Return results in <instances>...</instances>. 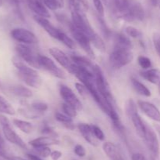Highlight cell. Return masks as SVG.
Listing matches in <instances>:
<instances>
[{
  "label": "cell",
  "instance_id": "21",
  "mask_svg": "<svg viewBox=\"0 0 160 160\" xmlns=\"http://www.w3.org/2000/svg\"><path fill=\"white\" fill-rule=\"evenodd\" d=\"M102 148L106 155L111 160H121L122 157L117 146L112 142H105L102 145Z\"/></svg>",
  "mask_w": 160,
  "mask_h": 160
},
{
  "label": "cell",
  "instance_id": "12",
  "mask_svg": "<svg viewBox=\"0 0 160 160\" xmlns=\"http://www.w3.org/2000/svg\"><path fill=\"white\" fill-rule=\"evenodd\" d=\"M2 132L3 134H4L5 138L8 141H9L12 144H16L18 147H21V148L27 149V144H25L24 141L22 140V138L14 131L13 129L11 127L10 123L6 124V125H2Z\"/></svg>",
  "mask_w": 160,
  "mask_h": 160
},
{
  "label": "cell",
  "instance_id": "38",
  "mask_svg": "<svg viewBox=\"0 0 160 160\" xmlns=\"http://www.w3.org/2000/svg\"><path fill=\"white\" fill-rule=\"evenodd\" d=\"M92 129H93V132L95 137H96L98 141H104L105 134L104 133H103L102 130V129L96 125H92Z\"/></svg>",
  "mask_w": 160,
  "mask_h": 160
},
{
  "label": "cell",
  "instance_id": "3",
  "mask_svg": "<svg viewBox=\"0 0 160 160\" xmlns=\"http://www.w3.org/2000/svg\"><path fill=\"white\" fill-rule=\"evenodd\" d=\"M16 51L22 61L33 67H39L38 58L40 55L38 54L31 47L26 44H19L16 46Z\"/></svg>",
  "mask_w": 160,
  "mask_h": 160
},
{
  "label": "cell",
  "instance_id": "41",
  "mask_svg": "<svg viewBox=\"0 0 160 160\" xmlns=\"http://www.w3.org/2000/svg\"><path fill=\"white\" fill-rule=\"evenodd\" d=\"M0 156L4 157L6 158H8L6 150V144H5V142L3 141L2 137L1 134H0Z\"/></svg>",
  "mask_w": 160,
  "mask_h": 160
},
{
  "label": "cell",
  "instance_id": "11",
  "mask_svg": "<svg viewBox=\"0 0 160 160\" xmlns=\"http://www.w3.org/2000/svg\"><path fill=\"white\" fill-rule=\"evenodd\" d=\"M48 51H49L50 54L52 56V57L61 66H62L64 68L67 69L70 73L72 74L74 63L72 62V61H70L68 56L62 50H59V48H56V47H52V48L49 49Z\"/></svg>",
  "mask_w": 160,
  "mask_h": 160
},
{
  "label": "cell",
  "instance_id": "50",
  "mask_svg": "<svg viewBox=\"0 0 160 160\" xmlns=\"http://www.w3.org/2000/svg\"><path fill=\"white\" fill-rule=\"evenodd\" d=\"M151 4L153 6H159V0H149Z\"/></svg>",
  "mask_w": 160,
  "mask_h": 160
},
{
  "label": "cell",
  "instance_id": "48",
  "mask_svg": "<svg viewBox=\"0 0 160 160\" xmlns=\"http://www.w3.org/2000/svg\"><path fill=\"white\" fill-rule=\"evenodd\" d=\"M8 160H25L24 158L19 156H9L7 158Z\"/></svg>",
  "mask_w": 160,
  "mask_h": 160
},
{
  "label": "cell",
  "instance_id": "20",
  "mask_svg": "<svg viewBox=\"0 0 160 160\" xmlns=\"http://www.w3.org/2000/svg\"><path fill=\"white\" fill-rule=\"evenodd\" d=\"M130 119L132 121L133 125H134L138 134L143 139L145 134V131H146L147 125L144 122V121L142 120V117L139 115L138 112L132 115L130 117Z\"/></svg>",
  "mask_w": 160,
  "mask_h": 160
},
{
  "label": "cell",
  "instance_id": "22",
  "mask_svg": "<svg viewBox=\"0 0 160 160\" xmlns=\"http://www.w3.org/2000/svg\"><path fill=\"white\" fill-rule=\"evenodd\" d=\"M71 60L75 64L80 66V67H85L95 72V68L96 64H94L90 59L86 56H80V55H72Z\"/></svg>",
  "mask_w": 160,
  "mask_h": 160
},
{
  "label": "cell",
  "instance_id": "40",
  "mask_svg": "<svg viewBox=\"0 0 160 160\" xmlns=\"http://www.w3.org/2000/svg\"><path fill=\"white\" fill-rule=\"evenodd\" d=\"M42 133H45V134L48 135L49 136H55V137H58V135L56 133V132H55L54 130L51 128L49 126H45L44 127L42 130Z\"/></svg>",
  "mask_w": 160,
  "mask_h": 160
},
{
  "label": "cell",
  "instance_id": "6",
  "mask_svg": "<svg viewBox=\"0 0 160 160\" xmlns=\"http://www.w3.org/2000/svg\"><path fill=\"white\" fill-rule=\"evenodd\" d=\"M11 36L14 40L21 44H35L38 42V39L32 31L22 28H14L10 32Z\"/></svg>",
  "mask_w": 160,
  "mask_h": 160
},
{
  "label": "cell",
  "instance_id": "18",
  "mask_svg": "<svg viewBox=\"0 0 160 160\" xmlns=\"http://www.w3.org/2000/svg\"><path fill=\"white\" fill-rule=\"evenodd\" d=\"M59 140L58 137L55 136H41V137L35 138L29 142V144L32 146L33 147H48L51 145H55V144H59Z\"/></svg>",
  "mask_w": 160,
  "mask_h": 160
},
{
  "label": "cell",
  "instance_id": "51",
  "mask_svg": "<svg viewBox=\"0 0 160 160\" xmlns=\"http://www.w3.org/2000/svg\"><path fill=\"white\" fill-rule=\"evenodd\" d=\"M155 127H156V130H157L158 133H159V139H160V125H155Z\"/></svg>",
  "mask_w": 160,
  "mask_h": 160
},
{
  "label": "cell",
  "instance_id": "19",
  "mask_svg": "<svg viewBox=\"0 0 160 160\" xmlns=\"http://www.w3.org/2000/svg\"><path fill=\"white\" fill-rule=\"evenodd\" d=\"M141 76L152 84H159L160 82V71L157 68H148L140 72Z\"/></svg>",
  "mask_w": 160,
  "mask_h": 160
},
{
  "label": "cell",
  "instance_id": "49",
  "mask_svg": "<svg viewBox=\"0 0 160 160\" xmlns=\"http://www.w3.org/2000/svg\"><path fill=\"white\" fill-rule=\"evenodd\" d=\"M78 1H79L80 3H81V4L84 6V7L86 9L88 10V3H87V0H78Z\"/></svg>",
  "mask_w": 160,
  "mask_h": 160
},
{
  "label": "cell",
  "instance_id": "26",
  "mask_svg": "<svg viewBox=\"0 0 160 160\" xmlns=\"http://www.w3.org/2000/svg\"><path fill=\"white\" fill-rule=\"evenodd\" d=\"M115 45L116 46L123 47V48L131 49V48H132V42H131V39L128 36L123 34H119L116 36Z\"/></svg>",
  "mask_w": 160,
  "mask_h": 160
},
{
  "label": "cell",
  "instance_id": "56",
  "mask_svg": "<svg viewBox=\"0 0 160 160\" xmlns=\"http://www.w3.org/2000/svg\"><path fill=\"white\" fill-rule=\"evenodd\" d=\"M121 160H123V158H122V159H121Z\"/></svg>",
  "mask_w": 160,
  "mask_h": 160
},
{
  "label": "cell",
  "instance_id": "25",
  "mask_svg": "<svg viewBox=\"0 0 160 160\" xmlns=\"http://www.w3.org/2000/svg\"><path fill=\"white\" fill-rule=\"evenodd\" d=\"M0 113L9 115H13L16 113L15 109L12 104L1 95H0Z\"/></svg>",
  "mask_w": 160,
  "mask_h": 160
},
{
  "label": "cell",
  "instance_id": "17",
  "mask_svg": "<svg viewBox=\"0 0 160 160\" xmlns=\"http://www.w3.org/2000/svg\"><path fill=\"white\" fill-rule=\"evenodd\" d=\"M17 75L22 81L24 82L28 86H31V87L38 88L42 84V79L38 72L30 74L17 73Z\"/></svg>",
  "mask_w": 160,
  "mask_h": 160
},
{
  "label": "cell",
  "instance_id": "16",
  "mask_svg": "<svg viewBox=\"0 0 160 160\" xmlns=\"http://www.w3.org/2000/svg\"><path fill=\"white\" fill-rule=\"evenodd\" d=\"M28 6L35 15L40 16L43 17H50L49 11L48 10L45 4L42 3L40 0H26Z\"/></svg>",
  "mask_w": 160,
  "mask_h": 160
},
{
  "label": "cell",
  "instance_id": "36",
  "mask_svg": "<svg viewBox=\"0 0 160 160\" xmlns=\"http://www.w3.org/2000/svg\"><path fill=\"white\" fill-rule=\"evenodd\" d=\"M95 6V9L100 17H102L104 16V6H103V2L102 0H92Z\"/></svg>",
  "mask_w": 160,
  "mask_h": 160
},
{
  "label": "cell",
  "instance_id": "54",
  "mask_svg": "<svg viewBox=\"0 0 160 160\" xmlns=\"http://www.w3.org/2000/svg\"><path fill=\"white\" fill-rule=\"evenodd\" d=\"M2 3H3L2 0H0V6H2Z\"/></svg>",
  "mask_w": 160,
  "mask_h": 160
},
{
  "label": "cell",
  "instance_id": "1",
  "mask_svg": "<svg viewBox=\"0 0 160 160\" xmlns=\"http://www.w3.org/2000/svg\"><path fill=\"white\" fill-rule=\"evenodd\" d=\"M134 59V55L131 49L114 46L109 56V64L111 67L115 69H120L128 65Z\"/></svg>",
  "mask_w": 160,
  "mask_h": 160
},
{
  "label": "cell",
  "instance_id": "5",
  "mask_svg": "<svg viewBox=\"0 0 160 160\" xmlns=\"http://www.w3.org/2000/svg\"><path fill=\"white\" fill-rule=\"evenodd\" d=\"M70 29L72 36L74 39V40L81 45V48L88 55L89 57H91L92 59H95V53H94L93 50H92V42H91L90 39L84 32L75 28L72 25L71 23L70 24Z\"/></svg>",
  "mask_w": 160,
  "mask_h": 160
},
{
  "label": "cell",
  "instance_id": "45",
  "mask_svg": "<svg viewBox=\"0 0 160 160\" xmlns=\"http://www.w3.org/2000/svg\"><path fill=\"white\" fill-rule=\"evenodd\" d=\"M6 1L17 9H19L20 7V0H6Z\"/></svg>",
  "mask_w": 160,
  "mask_h": 160
},
{
  "label": "cell",
  "instance_id": "52",
  "mask_svg": "<svg viewBox=\"0 0 160 160\" xmlns=\"http://www.w3.org/2000/svg\"><path fill=\"white\" fill-rule=\"evenodd\" d=\"M158 85H159V86H158V89H159V93L160 94V82H159V83Z\"/></svg>",
  "mask_w": 160,
  "mask_h": 160
},
{
  "label": "cell",
  "instance_id": "46",
  "mask_svg": "<svg viewBox=\"0 0 160 160\" xmlns=\"http://www.w3.org/2000/svg\"><path fill=\"white\" fill-rule=\"evenodd\" d=\"M9 123H10L9 119H8L5 115L0 114V125H6V124H9Z\"/></svg>",
  "mask_w": 160,
  "mask_h": 160
},
{
  "label": "cell",
  "instance_id": "42",
  "mask_svg": "<svg viewBox=\"0 0 160 160\" xmlns=\"http://www.w3.org/2000/svg\"><path fill=\"white\" fill-rule=\"evenodd\" d=\"M75 86H76L77 90H78V92L80 93V94H81V95L84 96V94L87 93L88 89H86V87L84 86V85L82 84V83H75Z\"/></svg>",
  "mask_w": 160,
  "mask_h": 160
},
{
  "label": "cell",
  "instance_id": "37",
  "mask_svg": "<svg viewBox=\"0 0 160 160\" xmlns=\"http://www.w3.org/2000/svg\"><path fill=\"white\" fill-rule=\"evenodd\" d=\"M36 151H37L38 154L40 155L41 157L43 158H47L52 153V151L49 147H36Z\"/></svg>",
  "mask_w": 160,
  "mask_h": 160
},
{
  "label": "cell",
  "instance_id": "31",
  "mask_svg": "<svg viewBox=\"0 0 160 160\" xmlns=\"http://www.w3.org/2000/svg\"><path fill=\"white\" fill-rule=\"evenodd\" d=\"M125 32L129 37L134 38V39H140L143 36L142 31L138 28H134L133 26H128L125 28Z\"/></svg>",
  "mask_w": 160,
  "mask_h": 160
},
{
  "label": "cell",
  "instance_id": "44",
  "mask_svg": "<svg viewBox=\"0 0 160 160\" xmlns=\"http://www.w3.org/2000/svg\"><path fill=\"white\" fill-rule=\"evenodd\" d=\"M131 158H132V160H146L145 155L142 153H138V152L133 154Z\"/></svg>",
  "mask_w": 160,
  "mask_h": 160
},
{
  "label": "cell",
  "instance_id": "24",
  "mask_svg": "<svg viewBox=\"0 0 160 160\" xmlns=\"http://www.w3.org/2000/svg\"><path fill=\"white\" fill-rule=\"evenodd\" d=\"M56 119L58 122H61L64 126L70 130H73L75 129V125L73 122V119L69 117L68 115H65L64 113L56 112L55 115Z\"/></svg>",
  "mask_w": 160,
  "mask_h": 160
},
{
  "label": "cell",
  "instance_id": "35",
  "mask_svg": "<svg viewBox=\"0 0 160 160\" xmlns=\"http://www.w3.org/2000/svg\"><path fill=\"white\" fill-rule=\"evenodd\" d=\"M153 45L156 53L160 57V34L158 32H155L152 35Z\"/></svg>",
  "mask_w": 160,
  "mask_h": 160
},
{
  "label": "cell",
  "instance_id": "4",
  "mask_svg": "<svg viewBox=\"0 0 160 160\" xmlns=\"http://www.w3.org/2000/svg\"><path fill=\"white\" fill-rule=\"evenodd\" d=\"M0 89L6 93L23 98H29L33 96L32 91L26 86L8 83L3 80H0Z\"/></svg>",
  "mask_w": 160,
  "mask_h": 160
},
{
  "label": "cell",
  "instance_id": "47",
  "mask_svg": "<svg viewBox=\"0 0 160 160\" xmlns=\"http://www.w3.org/2000/svg\"><path fill=\"white\" fill-rule=\"evenodd\" d=\"M27 157L29 160H43L42 158H41V157H39L38 155H34V154H27Z\"/></svg>",
  "mask_w": 160,
  "mask_h": 160
},
{
  "label": "cell",
  "instance_id": "10",
  "mask_svg": "<svg viewBox=\"0 0 160 160\" xmlns=\"http://www.w3.org/2000/svg\"><path fill=\"white\" fill-rule=\"evenodd\" d=\"M59 94H60L61 97L63 99L65 103L72 105L78 111L82 110V104L80 101L79 98L77 97L76 94L73 93V91L69 86L64 84H61L59 86Z\"/></svg>",
  "mask_w": 160,
  "mask_h": 160
},
{
  "label": "cell",
  "instance_id": "43",
  "mask_svg": "<svg viewBox=\"0 0 160 160\" xmlns=\"http://www.w3.org/2000/svg\"><path fill=\"white\" fill-rule=\"evenodd\" d=\"M62 154L60 151L55 150V151H53V152H52L50 156H51L52 159V160H59V158L62 157Z\"/></svg>",
  "mask_w": 160,
  "mask_h": 160
},
{
  "label": "cell",
  "instance_id": "27",
  "mask_svg": "<svg viewBox=\"0 0 160 160\" xmlns=\"http://www.w3.org/2000/svg\"><path fill=\"white\" fill-rule=\"evenodd\" d=\"M14 125L17 127L20 130L25 133H30L32 132L33 130V125L29 122L27 121L21 120V119H14L12 120Z\"/></svg>",
  "mask_w": 160,
  "mask_h": 160
},
{
  "label": "cell",
  "instance_id": "55",
  "mask_svg": "<svg viewBox=\"0 0 160 160\" xmlns=\"http://www.w3.org/2000/svg\"><path fill=\"white\" fill-rule=\"evenodd\" d=\"M159 8H160V2H159Z\"/></svg>",
  "mask_w": 160,
  "mask_h": 160
},
{
  "label": "cell",
  "instance_id": "8",
  "mask_svg": "<svg viewBox=\"0 0 160 160\" xmlns=\"http://www.w3.org/2000/svg\"><path fill=\"white\" fill-rule=\"evenodd\" d=\"M38 62L40 67H43L45 70H46L47 72H49V73L51 74V75H52L53 76L60 78V79H65V78H67L65 72H64L62 69L59 68V67L55 64L54 61L52 59H50L49 57H48V56L40 55L38 58Z\"/></svg>",
  "mask_w": 160,
  "mask_h": 160
},
{
  "label": "cell",
  "instance_id": "9",
  "mask_svg": "<svg viewBox=\"0 0 160 160\" xmlns=\"http://www.w3.org/2000/svg\"><path fill=\"white\" fill-rule=\"evenodd\" d=\"M143 140L148 147V150L151 152L154 158H158L159 155V142L156 132L150 126L147 125L146 131Z\"/></svg>",
  "mask_w": 160,
  "mask_h": 160
},
{
  "label": "cell",
  "instance_id": "13",
  "mask_svg": "<svg viewBox=\"0 0 160 160\" xmlns=\"http://www.w3.org/2000/svg\"><path fill=\"white\" fill-rule=\"evenodd\" d=\"M138 106L145 115L156 122H160V111L156 105L145 100H138Z\"/></svg>",
  "mask_w": 160,
  "mask_h": 160
},
{
  "label": "cell",
  "instance_id": "34",
  "mask_svg": "<svg viewBox=\"0 0 160 160\" xmlns=\"http://www.w3.org/2000/svg\"><path fill=\"white\" fill-rule=\"evenodd\" d=\"M138 64L140 65V67L142 68L145 69H148L149 67H152V61L151 60L149 59L147 56H143V55H141V56H138Z\"/></svg>",
  "mask_w": 160,
  "mask_h": 160
},
{
  "label": "cell",
  "instance_id": "15",
  "mask_svg": "<svg viewBox=\"0 0 160 160\" xmlns=\"http://www.w3.org/2000/svg\"><path fill=\"white\" fill-rule=\"evenodd\" d=\"M78 128L84 140L88 141L91 145L95 147L98 145V140L94 134L92 125L88 123H79L78 125Z\"/></svg>",
  "mask_w": 160,
  "mask_h": 160
},
{
  "label": "cell",
  "instance_id": "14",
  "mask_svg": "<svg viewBox=\"0 0 160 160\" xmlns=\"http://www.w3.org/2000/svg\"><path fill=\"white\" fill-rule=\"evenodd\" d=\"M34 20L37 24H38L42 28L45 29V31L51 37L54 38V39H58L59 37V34L60 30L56 28L46 17H40V16L34 15Z\"/></svg>",
  "mask_w": 160,
  "mask_h": 160
},
{
  "label": "cell",
  "instance_id": "30",
  "mask_svg": "<svg viewBox=\"0 0 160 160\" xmlns=\"http://www.w3.org/2000/svg\"><path fill=\"white\" fill-rule=\"evenodd\" d=\"M125 111L128 117H131L132 115L138 112V105L136 104L135 101L133 99H128L125 104Z\"/></svg>",
  "mask_w": 160,
  "mask_h": 160
},
{
  "label": "cell",
  "instance_id": "29",
  "mask_svg": "<svg viewBox=\"0 0 160 160\" xmlns=\"http://www.w3.org/2000/svg\"><path fill=\"white\" fill-rule=\"evenodd\" d=\"M44 4L51 10L62 9L64 6V0H43Z\"/></svg>",
  "mask_w": 160,
  "mask_h": 160
},
{
  "label": "cell",
  "instance_id": "2",
  "mask_svg": "<svg viewBox=\"0 0 160 160\" xmlns=\"http://www.w3.org/2000/svg\"><path fill=\"white\" fill-rule=\"evenodd\" d=\"M95 82L97 89L100 93V94L102 96L103 98L106 99L109 103L113 105L115 100L112 97L110 86H109L106 77L104 76L102 71L98 65L95 66Z\"/></svg>",
  "mask_w": 160,
  "mask_h": 160
},
{
  "label": "cell",
  "instance_id": "23",
  "mask_svg": "<svg viewBox=\"0 0 160 160\" xmlns=\"http://www.w3.org/2000/svg\"><path fill=\"white\" fill-rule=\"evenodd\" d=\"M131 84H132V86L134 90H135V92L138 93L139 95L144 96V97H146L151 96V91L143 83H141L139 80L136 79L134 78H131Z\"/></svg>",
  "mask_w": 160,
  "mask_h": 160
},
{
  "label": "cell",
  "instance_id": "39",
  "mask_svg": "<svg viewBox=\"0 0 160 160\" xmlns=\"http://www.w3.org/2000/svg\"><path fill=\"white\" fill-rule=\"evenodd\" d=\"M74 153L79 157H84L86 155V150L81 144H76L74 147Z\"/></svg>",
  "mask_w": 160,
  "mask_h": 160
},
{
  "label": "cell",
  "instance_id": "53",
  "mask_svg": "<svg viewBox=\"0 0 160 160\" xmlns=\"http://www.w3.org/2000/svg\"><path fill=\"white\" fill-rule=\"evenodd\" d=\"M102 1L105 3H108V1H109V0H102Z\"/></svg>",
  "mask_w": 160,
  "mask_h": 160
},
{
  "label": "cell",
  "instance_id": "7",
  "mask_svg": "<svg viewBox=\"0 0 160 160\" xmlns=\"http://www.w3.org/2000/svg\"><path fill=\"white\" fill-rule=\"evenodd\" d=\"M145 18V9L139 2L133 0L128 12L122 17V19L128 22L142 21Z\"/></svg>",
  "mask_w": 160,
  "mask_h": 160
},
{
  "label": "cell",
  "instance_id": "32",
  "mask_svg": "<svg viewBox=\"0 0 160 160\" xmlns=\"http://www.w3.org/2000/svg\"><path fill=\"white\" fill-rule=\"evenodd\" d=\"M62 109L64 114L68 115L70 118H75L78 115V110L72 105L68 104L67 103H63L62 105Z\"/></svg>",
  "mask_w": 160,
  "mask_h": 160
},
{
  "label": "cell",
  "instance_id": "33",
  "mask_svg": "<svg viewBox=\"0 0 160 160\" xmlns=\"http://www.w3.org/2000/svg\"><path fill=\"white\" fill-rule=\"evenodd\" d=\"M31 108H32L33 110H34L35 111L38 113H42L44 111H47L48 110V104L44 102L41 101H35L33 102L31 104Z\"/></svg>",
  "mask_w": 160,
  "mask_h": 160
},
{
  "label": "cell",
  "instance_id": "28",
  "mask_svg": "<svg viewBox=\"0 0 160 160\" xmlns=\"http://www.w3.org/2000/svg\"><path fill=\"white\" fill-rule=\"evenodd\" d=\"M57 40L60 41L61 42L64 44L66 46H67L70 49H74L76 47V44H75L74 41L71 39L70 37H69L66 33H64L63 31H60L59 34V37H58Z\"/></svg>",
  "mask_w": 160,
  "mask_h": 160
}]
</instances>
